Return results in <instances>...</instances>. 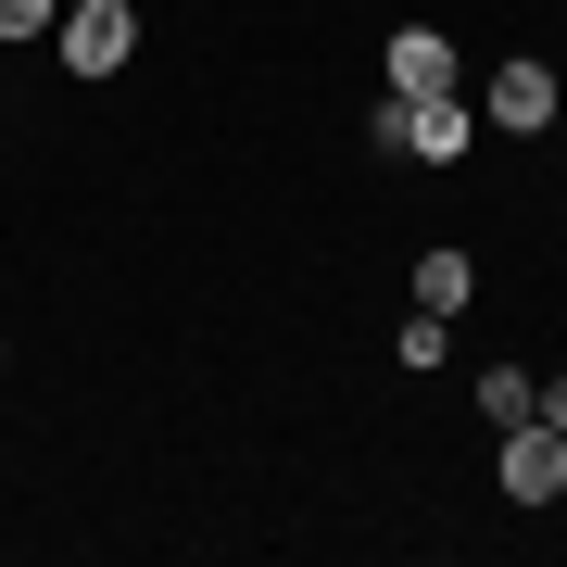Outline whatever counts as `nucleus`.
Instances as JSON below:
<instances>
[{"label":"nucleus","instance_id":"1","mask_svg":"<svg viewBox=\"0 0 567 567\" xmlns=\"http://www.w3.org/2000/svg\"><path fill=\"white\" fill-rule=\"evenodd\" d=\"M51 51H63V76H89L102 89L126 51H140V13L126 0H63V25H51Z\"/></svg>","mask_w":567,"mask_h":567},{"label":"nucleus","instance_id":"2","mask_svg":"<svg viewBox=\"0 0 567 567\" xmlns=\"http://www.w3.org/2000/svg\"><path fill=\"white\" fill-rule=\"evenodd\" d=\"M480 126H505V140L555 126V63H492L480 76Z\"/></svg>","mask_w":567,"mask_h":567},{"label":"nucleus","instance_id":"3","mask_svg":"<svg viewBox=\"0 0 567 567\" xmlns=\"http://www.w3.org/2000/svg\"><path fill=\"white\" fill-rule=\"evenodd\" d=\"M555 492H567V429L517 416L505 429V505H555Z\"/></svg>","mask_w":567,"mask_h":567},{"label":"nucleus","instance_id":"4","mask_svg":"<svg viewBox=\"0 0 567 567\" xmlns=\"http://www.w3.org/2000/svg\"><path fill=\"white\" fill-rule=\"evenodd\" d=\"M466 140H480V102H454V89L442 102H404V152L416 164H466Z\"/></svg>","mask_w":567,"mask_h":567},{"label":"nucleus","instance_id":"5","mask_svg":"<svg viewBox=\"0 0 567 567\" xmlns=\"http://www.w3.org/2000/svg\"><path fill=\"white\" fill-rule=\"evenodd\" d=\"M454 89V39L442 25H404V39H391V102H442Z\"/></svg>","mask_w":567,"mask_h":567},{"label":"nucleus","instance_id":"6","mask_svg":"<svg viewBox=\"0 0 567 567\" xmlns=\"http://www.w3.org/2000/svg\"><path fill=\"white\" fill-rule=\"evenodd\" d=\"M466 290H480V265H466L454 240H442V252H416V303H429V316H466Z\"/></svg>","mask_w":567,"mask_h":567},{"label":"nucleus","instance_id":"7","mask_svg":"<svg viewBox=\"0 0 567 567\" xmlns=\"http://www.w3.org/2000/svg\"><path fill=\"white\" fill-rule=\"evenodd\" d=\"M529 404H543V379H529V365H492V379H480V416H492V429H517Z\"/></svg>","mask_w":567,"mask_h":567},{"label":"nucleus","instance_id":"8","mask_svg":"<svg viewBox=\"0 0 567 567\" xmlns=\"http://www.w3.org/2000/svg\"><path fill=\"white\" fill-rule=\"evenodd\" d=\"M63 25V0H0V39H51Z\"/></svg>","mask_w":567,"mask_h":567},{"label":"nucleus","instance_id":"9","mask_svg":"<svg viewBox=\"0 0 567 567\" xmlns=\"http://www.w3.org/2000/svg\"><path fill=\"white\" fill-rule=\"evenodd\" d=\"M529 416H543V429H567V379H555V391H543V404H529Z\"/></svg>","mask_w":567,"mask_h":567},{"label":"nucleus","instance_id":"10","mask_svg":"<svg viewBox=\"0 0 567 567\" xmlns=\"http://www.w3.org/2000/svg\"><path fill=\"white\" fill-rule=\"evenodd\" d=\"M126 13H140V0H126Z\"/></svg>","mask_w":567,"mask_h":567}]
</instances>
